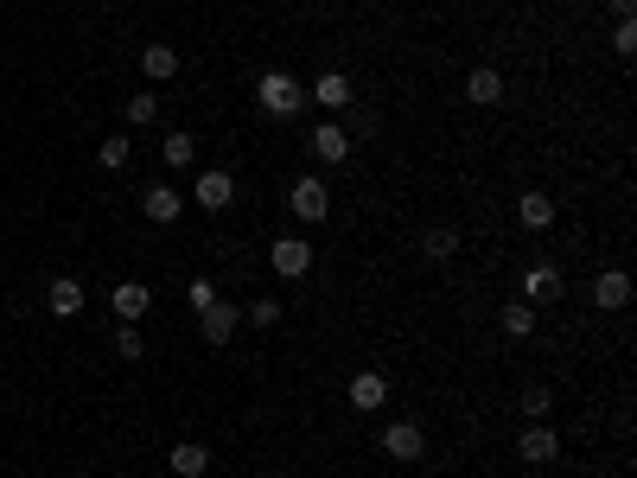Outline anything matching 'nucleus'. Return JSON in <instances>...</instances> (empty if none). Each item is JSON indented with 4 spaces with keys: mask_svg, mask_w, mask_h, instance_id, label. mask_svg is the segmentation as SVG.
Masks as SVG:
<instances>
[{
    "mask_svg": "<svg viewBox=\"0 0 637 478\" xmlns=\"http://www.w3.org/2000/svg\"><path fill=\"white\" fill-rule=\"evenodd\" d=\"M516 453H523L529 466H548V459L561 453V440H555V428H548V421H536V428H529L523 440H516Z\"/></svg>",
    "mask_w": 637,
    "mask_h": 478,
    "instance_id": "obj_12",
    "label": "nucleus"
},
{
    "mask_svg": "<svg viewBox=\"0 0 637 478\" xmlns=\"http://www.w3.org/2000/svg\"><path fill=\"white\" fill-rule=\"evenodd\" d=\"M631 7H637V0H612V13H618V20H631Z\"/></svg>",
    "mask_w": 637,
    "mask_h": 478,
    "instance_id": "obj_30",
    "label": "nucleus"
},
{
    "mask_svg": "<svg viewBox=\"0 0 637 478\" xmlns=\"http://www.w3.org/2000/svg\"><path fill=\"white\" fill-rule=\"evenodd\" d=\"M115 351H122L128 364H141V351H147V345H141V326H122V332H115Z\"/></svg>",
    "mask_w": 637,
    "mask_h": 478,
    "instance_id": "obj_26",
    "label": "nucleus"
},
{
    "mask_svg": "<svg viewBox=\"0 0 637 478\" xmlns=\"http://www.w3.org/2000/svg\"><path fill=\"white\" fill-rule=\"evenodd\" d=\"M344 396H351V408H357V415H376V408L389 402V383H383V370H357Z\"/></svg>",
    "mask_w": 637,
    "mask_h": 478,
    "instance_id": "obj_6",
    "label": "nucleus"
},
{
    "mask_svg": "<svg viewBox=\"0 0 637 478\" xmlns=\"http://www.w3.org/2000/svg\"><path fill=\"white\" fill-rule=\"evenodd\" d=\"M192 198L204 204V211H230V198H236V179L223 173V166H211V173H198V185H192Z\"/></svg>",
    "mask_w": 637,
    "mask_h": 478,
    "instance_id": "obj_8",
    "label": "nucleus"
},
{
    "mask_svg": "<svg viewBox=\"0 0 637 478\" xmlns=\"http://www.w3.org/2000/svg\"><path fill=\"white\" fill-rule=\"evenodd\" d=\"M211 300H217V287H211V281H192V306H198V313H204Z\"/></svg>",
    "mask_w": 637,
    "mask_h": 478,
    "instance_id": "obj_29",
    "label": "nucleus"
},
{
    "mask_svg": "<svg viewBox=\"0 0 637 478\" xmlns=\"http://www.w3.org/2000/svg\"><path fill=\"white\" fill-rule=\"evenodd\" d=\"M255 102H262V115H300L306 109V90L287 71H262V83H255Z\"/></svg>",
    "mask_w": 637,
    "mask_h": 478,
    "instance_id": "obj_1",
    "label": "nucleus"
},
{
    "mask_svg": "<svg viewBox=\"0 0 637 478\" xmlns=\"http://www.w3.org/2000/svg\"><path fill=\"white\" fill-rule=\"evenodd\" d=\"M548 408H555V396H548L542 383H536V389H523V415H529V421H548Z\"/></svg>",
    "mask_w": 637,
    "mask_h": 478,
    "instance_id": "obj_25",
    "label": "nucleus"
},
{
    "mask_svg": "<svg viewBox=\"0 0 637 478\" xmlns=\"http://www.w3.org/2000/svg\"><path fill=\"white\" fill-rule=\"evenodd\" d=\"M109 306H115V319H122V326H141V319H147V306H153V294H147L141 281H122V287L109 294Z\"/></svg>",
    "mask_w": 637,
    "mask_h": 478,
    "instance_id": "obj_9",
    "label": "nucleus"
},
{
    "mask_svg": "<svg viewBox=\"0 0 637 478\" xmlns=\"http://www.w3.org/2000/svg\"><path fill=\"white\" fill-rule=\"evenodd\" d=\"M179 211H185V198L172 192V185H141V217L147 224H179Z\"/></svg>",
    "mask_w": 637,
    "mask_h": 478,
    "instance_id": "obj_7",
    "label": "nucleus"
},
{
    "mask_svg": "<svg viewBox=\"0 0 637 478\" xmlns=\"http://www.w3.org/2000/svg\"><path fill=\"white\" fill-rule=\"evenodd\" d=\"M497 326H504L510 338H529V332H536V306H529V300H510L504 313H497Z\"/></svg>",
    "mask_w": 637,
    "mask_h": 478,
    "instance_id": "obj_20",
    "label": "nucleus"
},
{
    "mask_svg": "<svg viewBox=\"0 0 637 478\" xmlns=\"http://www.w3.org/2000/svg\"><path fill=\"white\" fill-rule=\"evenodd\" d=\"M351 134H344V122H319V134H313V153H319V160L325 166H344V160H351Z\"/></svg>",
    "mask_w": 637,
    "mask_h": 478,
    "instance_id": "obj_10",
    "label": "nucleus"
},
{
    "mask_svg": "<svg viewBox=\"0 0 637 478\" xmlns=\"http://www.w3.org/2000/svg\"><path fill=\"white\" fill-rule=\"evenodd\" d=\"M268 268H274L281 281H300L306 268H313V243H300V236H281V243L268 249Z\"/></svg>",
    "mask_w": 637,
    "mask_h": 478,
    "instance_id": "obj_3",
    "label": "nucleus"
},
{
    "mask_svg": "<svg viewBox=\"0 0 637 478\" xmlns=\"http://www.w3.org/2000/svg\"><path fill=\"white\" fill-rule=\"evenodd\" d=\"M313 102H319V109H344V102H351V77H344V71H325L319 83H313Z\"/></svg>",
    "mask_w": 637,
    "mask_h": 478,
    "instance_id": "obj_18",
    "label": "nucleus"
},
{
    "mask_svg": "<svg viewBox=\"0 0 637 478\" xmlns=\"http://www.w3.org/2000/svg\"><path fill=\"white\" fill-rule=\"evenodd\" d=\"M128 153H134V147H128V134H109V141L96 147V160H102V166H109V173H115V166H128Z\"/></svg>",
    "mask_w": 637,
    "mask_h": 478,
    "instance_id": "obj_24",
    "label": "nucleus"
},
{
    "mask_svg": "<svg viewBox=\"0 0 637 478\" xmlns=\"http://www.w3.org/2000/svg\"><path fill=\"white\" fill-rule=\"evenodd\" d=\"M593 300L606 306V313L631 306V275H625V268H606V275H593Z\"/></svg>",
    "mask_w": 637,
    "mask_h": 478,
    "instance_id": "obj_11",
    "label": "nucleus"
},
{
    "mask_svg": "<svg viewBox=\"0 0 637 478\" xmlns=\"http://www.w3.org/2000/svg\"><path fill=\"white\" fill-rule=\"evenodd\" d=\"M383 453L395 459V466H415V459L427 453V434L415 428V421H395V428H383Z\"/></svg>",
    "mask_w": 637,
    "mask_h": 478,
    "instance_id": "obj_4",
    "label": "nucleus"
},
{
    "mask_svg": "<svg viewBox=\"0 0 637 478\" xmlns=\"http://www.w3.org/2000/svg\"><path fill=\"white\" fill-rule=\"evenodd\" d=\"M466 102H478V109H497V102H504V77H497L491 64H478V71L466 77Z\"/></svg>",
    "mask_w": 637,
    "mask_h": 478,
    "instance_id": "obj_13",
    "label": "nucleus"
},
{
    "mask_svg": "<svg viewBox=\"0 0 637 478\" xmlns=\"http://www.w3.org/2000/svg\"><path fill=\"white\" fill-rule=\"evenodd\" d=\"M153 115H160V96H153V90L128 96V122H134V128H153Z\"/></svg>",
    "mask_w": 637,
    "mask_h": 478,
    "instance_id": "obj_22",
    "label": "nucleus"
},
{
    "mask_svg": "<svg viewBox=\"0 0 637 478\" xmlns=\"http://www.w3.org/2000/svg\"><path fill=\"white\" fill-rule=\"evenodd\" d=\"M236 326H243V313H236L230 300H211V306L198 313V332H204V345H230V338H236Z\"/></svg>",
    "mask_w": 637,
    "mask_h": 478,
    "instance_id": "obj_5",
    "label": "nucleus"
},
{
    "mask_svg": "<svg viewBox=\"0 0 637 478\" xmlns=\"http://www.w3.org/2000/svg\"><path fill=\"white\" fill-rule=\"evenodd\" d=\"M172 472H179V478H198V472H211V447H198V440L172 447Z\"/></svg>",
    "mask_w": 637,
    "mask_h": 478,
    "instance_id": "obj_19",
    "label": "nucleus"
},
{
    "mask_svg": "<svg viewBox=\"0 0 637 478\" xmlns=\"http://www.w3.org/2000/svg\"><path fill=\"white\" fill-rule=\"evenodd\" d=\"M287 204H294L300 224H325V211H332V192H325V179H319V173H306V179H294Z\"/></svg>",
    "mask_w": 637,
    "mask_h": 478,
    "instance_id": "obj_2",
    "label": "nucleus"
},
{
    "mask_svg": "<svg viewBox=\"0 0 637 478\" xmlns=\"http://www.w3.org/2000/svg\"><path fill=\"white\" fill-rule=\"evenodd\" d=\"M45 300H51V313H58V319H77V313H83V281L58 275V281L45 287Z\"/></svg>",
    "mask_w": 637,
    "mask_h": 478,
    "instance_id": "obj_15",
    "label": "nucleus"
},
{
    "mask_svg": "<svg viewBox=\"0 0 637 478\" xmlns=\"http://www.w3.org/2000/svg\"><path fill=\"white\" fill-rule=\"evenodd\" d=\"M421 249H427V262H453V255H459V230H427Z\"/></svg>",
    "mask_w": 637,
    "mask_h": 478,
    "instance_id": "obj_21",
    "label": "nucleus"
},
{
    "mask_svg": "<svg viewBox=\"0 0 637 478\" xmlns=\"http://www.w3.org/2000/svg\"><path fill=\"white\" fill-rule=\"evenodd\" d=\"M523 294H529V306H555L561 300V268H529Z\"/></svg>",
    "mask_w": 637,
    "mask_h": 478,
    "instance_id": "obj_17",
    "label": "nucleus"
},
{
    "mask_svg": "<svg viewBox=\"0 0 637 478\" xmlns=\"http://www.w3.org/2000/svg\"><path fill=\"white\" fill-rule=\"evenodd\" d=\"M141 77H153V83H166V77H179V51H172L166 39H153V45L141 51Z\"/></svg>",
    "mask_w": 637,
    "mask_h": 478,
    "instance_id": "obj_14",
    "label": "nucleus"
},
{
    "mask_svg": "<svg viewBox=\"0 0 637 478\" xmlns=\"http://www.w3.org/2000/svg\"><path fill=\"white\" fill-rule=\"evenodd\" d=\"M166 166H192V153H198V141H192V134H166Z\"/></svg>",
    "mask_w": 637,
    "mask_h": 478,
    "instance_id": "obj_23",
    "label": "nucleus"
},
{
    "mask_svg": "<svg viewBox=\"0 0 637 478\" xmlns=\"http://www.w3.org/2000/svg\"><path fill=\"white\" fill-rule=\"evenodd\" d=\"M249 319H255V326H274V319H281V300H255Z\"/></svg>",
    "mask_w": 637,
    "mask_h": 478,
    "instance_id": "obj_28",
    "label": "nucleus"
},
{
    "mask_svg": "<svg viewBox=\"0 0 637 478\" xmlns=\"http://www.w3.org/2000/svg\"><path fill=\"white\" fill-rule=\"evenodd\" d=\"M612 51H618V58H631V51H637V20H618L612 26Z\"/></svg>",
    "mask_w": 637,
    "mask_h": 478,
    "instance_id": "obj_27",
    "label": "nucleus"
},
{
    "mask_svg": "<svg viewBox=\"0 0 637 478\" xmlns=\"http://www.w3.org/2000/svg\"><path fill=\"white\" fill-rule=\"evenodd\" d=\"M516 217H523V230H548V224H555V198H548V192H523V198H516Z\"/></svg>",
    "mask_w": 637,
    "mask_h": 478,
    "instance_id": "obj_16",
    "label": "nucleus"
}]
</instances>
